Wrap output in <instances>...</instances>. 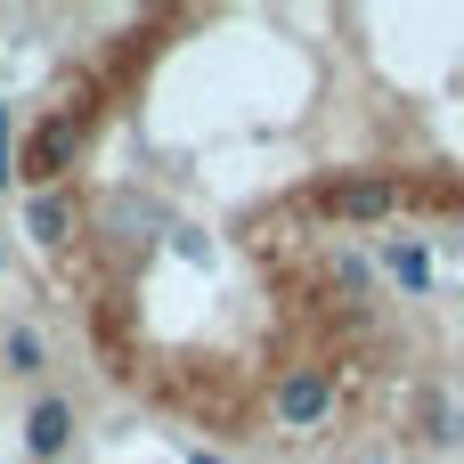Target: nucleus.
Wrapping results in <instances>:
<instances>
[{
  "label": "nucleus",
  "instance_id": "nucleus-1",
  "mask_svg": "<svg viewBox=\"0 0 464 464\" xmlns=\"http://www.w3.org/2000/svg\"><path fill=\"white\" fill-rule=\"evenodd\" d=\"M310 171H237V8H147L49 82L24 237L106 392L220 449L334 424L375 277L302 212Z\"/></svg>",
  "mask_w": 464,
  "mask_h": 464
}]
</instances>
